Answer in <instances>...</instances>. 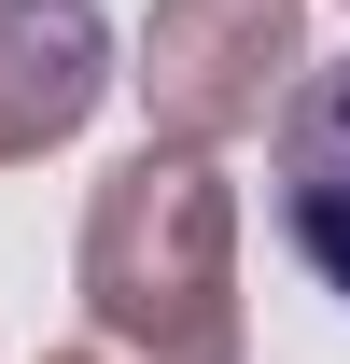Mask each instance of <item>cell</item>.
<instances>
[{
  "label": "cell",
  "instance_id": "obj_2",
  "mask_svg": "<svg viewBox=\"0 0 350 364\" xmlns=\"http://www.w3.org/2000/svg\"><path fill=\"white\" fill-rule=\"evenodd\" d=\"M98 98V14L85 0H0V154L56 140Z\"/></svg>",
  "mask_w": 350,
  "mask_h": 364
},
{
  "label": "cell",
  "instance_id": "obj_1",
  "mask_svg": "<svg viewBox=\"0 0 350 364\" xmlns=\"http://www.w3.org/2000/svg\"><path fill=\"white\" fill-rule=\"evenodd\" d=\"M266 210L295 238V267L322 294H350V56L336 70H308L280 98V140H266Z\"/></svg>",
  "mask_w": 350,
  "mask_h": 364
}]
</instances>
